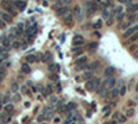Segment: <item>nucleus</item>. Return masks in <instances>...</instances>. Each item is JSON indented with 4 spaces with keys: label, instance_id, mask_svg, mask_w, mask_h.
<instances>
[{
    "label": "nucleus",
    "instance_id": "nucleus-1",
    "mask_svg": "<svg viewBox=\"0 0 138 124\" xmlns=\"http://www.w3.org/2000/svg\"><path fill=\"white\" fill-rule=\"evenodd\" d=\"M87 61H88V58L87 57H84V55H82V57H79V58L76 59V66H77V69H84L87 65Z\"/></svg>",
    "mask_w": 138,
    "mask_h": 124
},
{
    "label": "nucleus",
    "instance_id": "nucleus-2",
    "mask_svg": "<svg viewBox=\"0 0 138 124\" xmlns=\"http://www.w3.org/2000/svg\"><path fill=\"white\" fill-rule=\"evenodd\" d=\"M102 86H105L108 90H112L115 86H116V79H115L113 76H110V77H106L105 81L102 83Z\"/></svg>",
    "mask_w": 138,
    "mask_h": 124
},
{
    "label": "nucleus",
    "instance_id": "nucleus-3",
    "mask_svg": "<svg viewBox=\"0 0 138 124\" xmlns=\"http://www.w3.org/2000/svg\"><path fill=\"white\" fill-rule=\"evenodd\" d=\"M1 4H3V7H4V8H6V10H7V14H10L11 17H15V15H17V11H15V10H14V8H13V6H11V3H7V1H3V3H1Z\"/></svg>",
    "mask_w": 138,
    "mask_h": 124
},
{
    "label": "nucleus",
    "instance_id": "nucleus-4",
    "mask_svg": "<svg viewBox=\"0 0 138 124\" xmlns=\"http://www.w3.org/2000/svg\"><path fill=\"white\" fill-rule=\"evenodd\" d=\"M73 44L77 46V47H82V46L84 44V39H83L80 34H75V36H73Z\"/></svg>",
    "mask_w": 138,
    "mask_h": 124
},
{
    "label": "nucleus",
    "instance_id": "nucleus-5",
    "mask_svg": "<svg viewBox=\"0 0 138 124\" xmlns=\"http://www.w3.org/2000/svg\"><path fill=\"white\" fill-rule=\"evenodd\" d=\"M64 19H65V24H68L69 26H72L73 22H75V19H73V14L72 13H66L65 15H64Z\"/></svg>",
    "mask_w": 138,
    "mask_h": 124
},
{
    "label": "nucleus",
    "instance_id": "nucleus-6",
    "mask_svg": "<svg viewBox=\"0 0 138 124\" xmlns=\"http://www.w3.org/2000/svg\"><path fill=\"white\" fill-rule=\"evenodd\" d=\"M0 18H1V21H3L4 24H8L13 19V17H11L10 14H7L6 11H0Z\"/></svg>",
    "mask_w": 138,
    "mask_h": 124
},
{
    "label": "nucleus",
    "instance_id": "nucleus-7",
    "mask_svg": "<svg viewBox=\"0 0 138 124\" xmlns=\"http://www.w3.org/2000/svg\"><path fill=\"white\" fill-rule=\"evenodd\" d=\"M11 6H13V8H14V7L19 8L21 11L26 8V3H25V1H19V0H15V1H13V3H11Z\"/></svg>",
    "mask_w": 138,
    "mask_h": 124
},
{
    "label": "nucleus",
    "instance_id": "nucleus-8",
    "mask_svg": "<svg viewBox=\"0 0 138 124\" xmlns=\"http://www.w3.org/2000/svg\"><path fill=\"white\" fill-rule=\"evenodd\" d=\"M76 108H77V103H75V102H69L68 105L65 106V109H66L65 113H68V112H73V110H76Z\"/></svg>",
    "mask_w": 138,
    "mask_h": 124
},
{
    "label": "nucleus",
    "instance_id": "nucleus-9",
    "mask_svg": "<svg viewBox=\"0 0 138 124\" xmlns=\"http://www.w3.org/2000/svg\"><path fill=\"white\" fill-rule=\"evenodd\" d=\"M137 32H138V25H137V26L130 28V29H127V31L124 32V36H126V37H128L130 34H134V33H137Z\"/></svg>",
    "mask_w": 138,
    "mask_h": 124
},
{
    "label": "nucleus",
    "instance_id": "nucleus-10",
    "mask_svg": "<svg viewBox=\"0 0 138 124\" xmlns=\"http://www.w3.org/2000/svg\"><path fill=\"white\" fill-rule=\"evenodd\" d=\"M98 93H100V95H101V96H104V98H105V96L108 95V93H109V90H108L105 86H102V84H101L100 90H98Z\"/></svg>",
    "mask_w": 138,
    "mask_h": 124
},
{
    "label": "nucleus",
    "instance_id": "nucleus-11",
    "mask_svg": "<svg viewBox=\"0 0 138 124\" xmlns=\"http://www.w3.org/2000/svg\"><path fill=\"white\" fill-rule=\"evenodd\" d=\"M3 109H4V112H6V114H11L14 110V105L13 103H7L6 106H3Z\"/></svg>",
    "mask_w": 138,
    "mask_h": 124
},
{
    "label": "nucleus",
    "instance_id": "nucleus-12",
    "mask_svg": "<svg viewBox=\"0 0 138 124\" xmlns=\"http://www.w3.org/2000/svg\"><path fill=\"white\" fill-rule=\"evenodd\" d=\"M117 96H119V87H113V88L110 90V98L116 99Z\"/></svg>",
    "mask_w": 138,
    "mask_h": 124
},
{
    "label": "nucleus",
    "instance_id": "nucleus-13",
    "mask_svg": "<svg viewBox=\"0 0 138 124\" xmlns=\"http://www.w3.org/2000/svg\"><path fill=\"white\" fill-rule=\"evenodd\" d=\"M86 88L88 90V91H97L95 86H94V83H93V79H91V80H88V81L86 83Z\"/></svg>",
    "mask_w": 138,
    "mask_h": 124
},
{
    "label": "nucleus",
    "instance_id": "nucleus-14",
    "mask_svg": "<svg viewBox=\"0 0 138 124\" xmlns=\"http://www.w3.org/2000/svg\"><path fill=\"white\" fill-rule=\"evenodd\" d=\"M21 70H22L24 75H28V73H31V66L25 62V63H22V66H21Z\"/></svg>",
    "mask_w": 138,
    "mask_h": 124
},
{
    "label": "nucleus",
    "instance_id": "nucleus-15",
    "mask_svg": "<svg viewBox=\"0 0 138 124\" xmlns=\"http://www.w3.org/2000/svg\"><path fill=\"white\" fill-rule=\"evenodd\" d=\"M100 68V62L98 61H94V62H91L88 65V69H90V72H93V70H95V69H98Z\"/></svg>",
    "mask_w": 138,
    "mask_h": 124
},
{
    "label": "nucleus",
    "instance_id": "nucleus-16",
    "mask_svg": "<svg viewBox=\"0 0 138 124\" xmlns=\"http://www.w3.org/2000/svg\"><path fill=\"white\" fill-rule=\"evenodd\" d=\"M55 11L58 15H65L68 13V7H58V8H55Z\"/></svg>",
    "mask_w": 138,
    "mask_h": 124
},
{
    "label": "nucleus",
    "instance_id": "nucleus-17",
    "mask_svg": "<svg viewBox=\"0 0 138 124\" xmlns=\"http://www.w3.org/2000/svg\"><path fill=\"white\" fill-rule=\"evenodd\" d=\"M37 57H34L33 54H31V55H26V63L29 65V63H32V62H36L37 61Z\"/></svg>",
    "mask_w": 138,
    "mask_h": 124
},
{
    "label": "nucleus",
    "instance_id": "nucleus-18",
    "mask_svg": "<svg viewBox=\"0 0 138 124\" xmlns=\"http://www.w3.org/2000/svg\"><path fill=\"white\" fill-rule=\"evenodd\" d=\"M113 73H115V68H113V66H109V68L105 69V76H106V77L113 76Z\"/></svg>",
    "mask_w": 138,
    "mask_h": 124
},
{
    "label": "nucleus",
    "instance_id": "nucleus-19",
    "mask_svg": "<svg viewBox=\"0 0 138 124\" xmlns=\"http://www.w3.org/2000/svg\"><path fill=\"white\" fill-rule=\"evenodd\" d=\"M72 51H73V54H75L76 57H77V55H79V57H82V55H83V48L82 47H73Z\"/></svg>",
    "mask_w": 138,
    "mask_h": 124
},
{
    "label": "nucleus",
    "instance_id": "nucleus-20",
    "mask_svg": "<svg viewBox=\"0 0 138 124\" xmlns=\"http://www.w3.org/2000/svg\"><path fill=\"white\" fill-rule=\"evenodd\" d=\"M0 119H1V120H0V123H3V124H7V123H10V121H11V117L7 116V114H1V116H0Z\"/></svg>",
    "mask_w": 138,
    "mask_h": 124
},
{
    "label": "nucleus",
    "instance_id": "nucleus-21",
    "mask_svg": "<svg viewBox=\"0 0 138 124\" xmlns=\"http://www.w3.org/2000/svg\"><path fill=\"white\" fill-rule=\"evenodd\" d=\"M93 77H94V73H93V72H90V70L83 75V79H87V81H88V80H91Z\"/></svg>",
    "mask_w": 138,
    "mask_h": 124
},
{
    "label": "nucleus",
    "instance_id": "nucleus-22",
    "mask_svg": "<svg viewBox=\"0 0 138 124\" xmlns=\"http://www.w3.org/2000/svg\"><path fill=\"white\" fill-rule=\"evenodd\" d=\"M18 90H19V86H18V83H13V84H11V93L17 94V93H18Z\"/></svg>",
    "mask_w": 138,
    "mask_h": 124
},
{
    "label": "nucleus",
    "instance_id": "nucleus-23",
    "mask_svg": "<svg viewBox=\"0 0 138 124\" xmlns=\"http://www.w3.org/2000/svg\"><path fill=\"white\" fill-rule=\"evenodd\" d=\"M86 7L87 8H98L95 1H86Z\"/></svg>",
    "mask_w": 138,
    "mask_h": 124
},
{
    "label": "nucleus",
    "instance_id": "nucleus-24",
    "mask_svg": "<svg viewBox=\"0 0 138 124\" xmlns=\"http://www.w3.org/2000/svg\"><path fill=\"white\" fill-rule=\"evenodd\" d=\"M128 11H130V13H137V11H138V3L131 4V6L128 7Z\"/></svg>",
    "mask_w": 138,
    "mask_h": 124
},
{
    "label": "nucleus",
    "instance_id": "nucleus-25",
    "mask_svg": "<svg viewBox=\"0 0 138 124\" xmlns=\"http://www.w3.org/2000/svg\"><path fill=\"white\" fill-rule=\"evenodd\" d=\"M126 120H127V117L124 116V114H119V117H117V121H116V123H126Z\"/></svg>",
    "mask_w": 138,
    "mask_h": 124
},
{
    "label": "nucleus",
    "instance_id": "nucleus-26",
    "mask_svg": "<svg viewBox=\"0 0 138 124\" xmlns=\"http://www.w3.org/2000/svg\"><path fill=\"white\" fill-rule=\"evenodd\" d=\"M11 47L13 48H21V43L18 40H13L11 41Z\"/></svg>",
    "mask_w": 138,
    "mask_h": 124
},
{
    "label": "nucleus",
    "instance_id": "nucleus-27",
    "mask_svg": "<svg viewBox=\"0 0 138 124\" xmlns=\"http://www.w3.org/2000/svg\"><path fill=\"white\" fill-rule=\"evenodd\" d=\"M93 28H94V29H101V28H102V21L98 19V21L95 22V24L93 25Z\"/></svg>",
    "mask_w": 138,
    "mask_h": 124
},
{
    "label": "nucleus",
    "instance_id": "nucleus-28",
    "mask_svg": "<svg viewBox=\"0 0 138 124\" xmlns=\"http://www.w3.org/2000/svg\"><path fill=\"white\" fill-rule=\"evenodd\" d=\"M50 70H51V72H54V70H55V72H58V70H59V65H57V63H55V65H54V63H51V65H50Z\"/></svg>",
    "mask_w": 138,
    "mask_h": 124
},
{
    "label": "nucleus",
    "instance_id": "nucleus-29",
    "mask_svg": "<svg viewBox=\"0 0 138 124\" xmlns=\"http://www.w3.org/2000/svg\"><path fill=\"white\" fill-rule=\"evenodd\" d=\"M126 91H127V88H126V86H121V87H119V95H121V96H123L124 94H126Z\"/></svg>",
    "mask_w": 138,
    "mask_h": 124
},
{
    "label": "nucleus",
    "instance_id": "nucleus-30",
    "mask_svg": "<svg viewBox=\"0 0 138 124\" xmlns=\"http://www.w3.org/2000/svg\"><path fill=\"white\" fill-rule=\"evenodd\" d=\"M73 13H75L76 15H79V19H82V15H80V7L79 6H75V8H73Z\"/></svg>",
    "mask_w": 138,
    "mask_h": 124
},
{
    "label": "nucleus",
    "instance_id": "nucleus-31",
    "mask_svg": "<svg viewBox=\"0 0 138 124\" xmlns=\"http://www.w3.org/2000/svg\"><path fill=\"white\" fill-rule=\"evenodd\" d=\"M97 11V8H87V17H91V15H94Z\"/></svg>",
    "mask_w": 138,
    "mask_h": 124
},
{
    "label": "nucleus",
    "instance_id": "nucleus-32",
    "mask_svg": "<svg viewBox=\"0 0 138 124\" xmlns=\"http://www.w3.org/2000/svg\"><path fill=\"white\" fill-rule=\"evenodd\" d=\"M10 99H11L10 94H7V95L3 98V101H1V103H6V105H7V103H10Z\"/></svg>",
    "mask_w": 138,
    "mask_h": 124
},
{
    "label": "nucleus",
    "instance_id": "nucleus-33",
    "mask_svg": "<svg viewBox=\"0 0 138 124\" xmlns=\"http://www.w3.org/2000/svg\"><path fill=\"white\" fill-rule=\"evenodd\" d=\"M126 117H131L134 116V109H127V112H126V114H124Z\"/></svg>",
    "mask_w": 138,
    "mask_h": 124
},
{
    "label": "nucleus",
    "instance_id": "nucleus-34",
    "mask_svg": "<svg viewBox=\"0 0 138 124\" xmlns=\"http://www.w3.org/2000/svg\"><path fill=\"white\" fill-rule=\"evenodd\" d=\"M21 90H22V94H25V95H31V91L28 90V87H25V86H24Z\"/></svg>",
    "mask_w": 138,
    "mask_h": 124
},
{
    "label": "nucleus",
    "instance_id": "nucleus-35",
    "mask_svg": "<svg viewBox=\"0 0 138 124\" xmlns=\"http://www.w3.org/2000/svg\"><path fill=\"white\" fill-rule=\"evenodd\" d=\"M120 13H123V7H121V6H117L116 8H115V13L113 14H120Z\"/></svg>",
    "mask_w": 138,
    "mask_h": 124
},
{
    "label": "nucleus",
    "instance_id": "nucleus-36",
    "mask_svg": "<svg viewBox=\"0 0 138 124\" xmlns=\"http://www.w3.org/2000/svg\"><path fill=\"white\" fill-rule=\"evenodd\" d=\"M109 110H110V105H105V106H104V109H102V112L105 114H108V113H109Z\"/></svg>",
    "mask_w": 138,
    "mask_h": 124
},
{
    "label": "nucleus",
    "instance_id": "nucleus-37",
    "mask_svg": "<svg viewBox=\"0 0 138 124\" xmlns=\"http://www.w3.org/2000/svg\"><path fill=\"white\" fill-rule=\"evenodd\" d=\"M97 46H98L97 43H91V44H90V51H91V52L95 51V50H97Z\"/></svg>",
    "mask_w": 138,
    "mask_h": 124
},
{
    "label": "nucleus",
    "instance_id": "nucleus-38",
    "mask_svg": "<svg viewBox=\"0 0 138 124\" xmlns=\"http://www.w3.org/2000/svg\"><path fill=\"white\" fill-rule=\"evenodd\" d=\"M10 65H11V62H8V61H7V62H4L3 65L0 66V69H4V70H6V69L8 68V66H10Z\"/></svg>",
    "mask_w": 138,
    "mask_h": 124
},
{
    "label": "nucleus",
    "instance_id": "nucleus-39",
    "mask_svg": "<svg viewBox=\"0 0 138 124\" xmlns=\"http://www.w3.org/2000/svg\"><path fill=\"white\" fill-rule=\"evenodd\" d=\"M4 77H6V70H4V69H0V81H1Z\"/></svg>",
    "mask_w": 138,
    "mask_h": 124
},
{
    "label": "nucleus",
    "instance_id": "nucleus-40",
    "mask_svg": "<svg viewBox=\"0 0 138 124\" xmlns=\"http://www.w3.org/2000/svg\"><path fill=\"white\" fill-rule=\"evenodd\" d=\"M124 17H126V14H124V13H120V14H117L116 19H117V21H121V19H123Z\"/></svg>",
    "mask_w": 138,
    "mask_h": 124
},
{
    "label": "nucleus",
    "instance_id": "nucleus-41",
    "mask_svg": "<svg viewBox=\"0 0 138 124\" xmlns=\"http://www.w3.org/2000/svg\"><path fill=\"white\" fill-rule=\"evenodd\" d=\"M130 40L131 41H135V40H138V32L137 33H134L133 36H130Z\"/></svg>",
    "mask_w": 138,
    "mask_h": 124
},
{
    "label": "nucleus",
    "instance_id": "nucleus-42",
    "mask_svg": "<svg viewBox=\"0 0 138 124\" xmlns=\"http://www.w3.org/2000/svg\"><path fill=\"white\" fill-rule=\"evenodd\" d=\"M43 61H46V62L51 61V54H50V52H47V54H46V58H43Z\"/></svg>",
    "mask_w": 138,
    "mask_h": 124
},
{
    "label": "nucleus",
    "instance_id": "nucleus-43",
    "mask_svg": "<svg viewBox=\"0 0 138 124\" xmlns=\"http://www.w3.org/2000/svg\"><path fill=\"white\" fill-rule=\"evenodd\" d=\"M52 88H54V87H52V84H48V86H47V88H46V90H47V91H48V94H50V93H52Z\"/></svg>",
    "mask_w": 138,
    "mask_h": 124
},
{
    "label": "nucleus",
    "instance_id": "nucleus-44",
    "mask_svg": "<svg viewBox=\"0 0 138 124\" xmlns=\"http://www.w3.org/2000/svg\"><path fill=\"white\" fill-rule=\"evenodd\" d=\"M112 22H113V14L108 18V25H112Z\"/></svg>",
    "mask_w": 138,
    "mask_h": 124
},
{
    "label": "nucleus",
    "instance_id": "nucleus-45",
    "mask_svg": "<svg viewBox=\"0 0 138 124\" xmlns=\"http://www.w3.org/2000/svg\"><path fill=\"white\" fill-rule=\"evenodd\" d=\"M102 15H104V18H108V17H109V13H108L106 10H104V14H102Z\"/></svg>",
    "mask_w": 138,
    "mask_h": 124
},
{
    "label": "nucleus",
    "instance_id": "nucleus-46",
    "mask_svg": "<svg viewBox=\"0 0 138 124\" xmlns=\"http://www.w3.org/2000/svg\"><path fill=\"white\" fill-rule=\"evenodd\" d=\"M135 18H137V17H135L134 14H131V15H130V24H131V22H133V21L135 19Z\"/></svg>",
    "mask_w": 138,
    "mask_h": 124
},
{
    "label": "nucleus",
    "instance_id": "nucleus-47",
    "mask_svg": "<svg viewBox=\"0 0 138 124\" xmlns=\"http://www.w3.org/2000/svg\"><path fill=\"white\" fill-rule=\"evenodd\" d=\"M3 28H6V24H4L1 19H0V29H3Z\"/></svg>",
    "mask_w": 138,
    "mask_h": 124
},
{
    "label": "nucleus",
    "instance_id": "nucleus-48",
    "mask_svg": "<svg viewBox=\"0 0 138 124\" xmlns=\"http://www.w3.org/2000/svg\"><path fill=\"white\" fill-rule=\"evenodd\" d=\"M37 120L39 121H43V120H44V114H40V116L37 117Z\"/></svg>",
    "mask_w": 138,
    "mask_h": 124
},
{
    "label": "nucleus",
    "instance_id": "nucleus-49",
    "mask_svg": "<svg viewBox=\"0 0 138 124\" xmlns=\"http://www.w3.org/2000/svg\"><path fill=\"white\" fill-rule=\"evenodd\" d=\"M19 98H21V95H19V94H15V95H14V99H15V101H18Z\"/></svg>",
    "mask_w": 138,
    "mask_h": 124
},
{
    "label": "nucleus",
    "instance_id": "nucleus-50",
    "mask_svg": "<svg viewBox=\"0 0 138 124\" xmlns=\"http://www.w3.org/2000/svg\"><path fill=\"white\" fill-rule=\"evenodd\" d=\"M119 114H120L119 112H115V113H113V119H117V117H119Z\"/></svg>",
    "mask_w": 138,
    "mask_h": 124
},
{
    "label": "nucleus",
    "instance_id": "nucleus-51",
    "mask_svg": "<svg viewBox=\"0 0 138 124\" xmlns=\"http://www.w3.org/2000/svg\"><path fill=\"white\" fill-rule=\"evenodd\" d=\"M51 80H58V76H57V75H52L51 76Z\"/></svg>",
    "mask_w": 138,
    "mask_h": 124
},
{
    "label": "nucleus",
    "instance_id": "nucleus-52",
    "mask_svg": "<svg viewBox=\"0 0 138 124\" xmlns=\"http://www.w3.org/2000/svg\"><path fill=\"white\" fill-rule=\"evenodd\" d=\"M54 121L55 123H59V117H54Z\"/></svg>",
    "mask_w": 138,
    "mask_h": 124
},
{
    "label": "nucleus",
    "instance_id": "nucleus-53",
    "mask_svg": "<svg viewBox=\"0 0 138 124\" xmlns=\"http://www.w3.org/2000/svg\"><path fill=\"white\" fill-rule=\"evenodd\" d=\"M77 91H79V93H80V94H82V95H83V94H84V91H83V90H82V88H77Z\"/></svg>",
    "mask_w": 138,
    "mask_h": 124
},
{
    "label": "nucleus",
    "instance_id": "nucleus-54",
    "mask_svg": "<svg viewBox=\"0 0 138 124\" xmlns=\"http://www.w3.org/2000/svg\"><path fill=\"white\" fill-rule=\"evenodd\" d=\"M104 124H116V121H108V123H104Z\"/></svg>",
    "mask_w": 138,
    "mask_h": 124
},
{
    "label": "nucleus",
    "instance_id": "nucleus-55",
    "mask_svg": "<svg viewBox=\"0 0 138 124\" xmlns=\"http://www.w3.org/2000/svg\"><path fill=\"white\" fill-rule=\"evenodd\" d=\"M1 109H3V103L0 102V110H1Z\"/></svg>",
    "mask_w": 138,
    "mask_h": 124
},
{
    "label": "nucleus",
    "instance_id": "nucleus-56",
    "mask_svg": "<svg viewBox=\"0 0 138 124\" xmlns=\"http://www.w3.org/2000/svg\"><path fill=\"white\" fill-rule=\"evenodd\" d=\"M135 90H137V91H138V83H137V86H135Z\"/></svg>",
    "mask_w": 138,
    "mask_h": 124
},
{
    "label": "nucleus",
    "instance_id": "nucleus-57",
    "mask_svg": "<svg viewBox=\"0 0 138 124\" xmlns=\"http://www.w3.org/2000/svg\"><path fill=\"white\" fill-rule=\"evenodd\" d=\"M137 102H138V96H137Z\"/></svg>",
    "mask_w": 138,
    "mask_h": 124
},
{
    "label": "nucleus",
    "instance_id": "nucleus-58",
    "mask_svg": "<svg viewBox=\"0 0 138 124\" xmlns=\"http://www.w3.org/2000/svg\"><path fill=\"white\" fill-rule=\"evenodd\" d=\"M0 84H1V81H0Z\"/></svg>",
    "mask_w": 138,
    "mask_h": 124
},
{
    "label": "nucleus",
    "instance_id": "nucleus-59",
    "mask_svg": "<svg viewBox=\"0 0 138 124\" xmlns=\"http://www.w3.org/2000/svg\"><path fill=\"white\" fill-rule=\"evenodd\" d=\"M137 19H138V17H137Z\"/></svg>",
    "mask_w": 138,
    "mask_h": 124
}]
</instances>
